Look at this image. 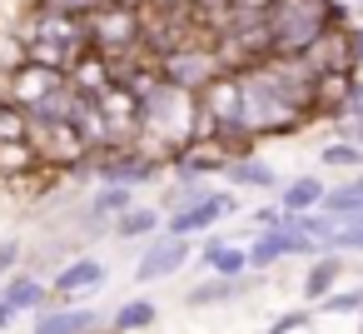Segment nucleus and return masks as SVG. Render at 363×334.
<instances>
[{
    "label": "nucleus",
    "instance_id": "19",
    "mask_svg": "<svg viewBox=\"0 0 363 334\" xmlns=\"http://www.w3.org/2000/svg\"><path fill=\"white\" fill-rule=\"evenodd\" d=\"M125 210H135V205H130V190H120V185H100V195L90 200L85 215H90V225H100V220H110V215L120 220Z\"/></svg>",
    "mask_w": 363,
    "mask_h": 334
},
{
    "label": "nucleus",
    "instance_id": "20",
    "mask_svg": "<svg viewBox=\"0 0 363 334\" xmlns=\"http://www.w3.org/2000/svg\"><path fill=\"white\" fill-rule=\"evenodd\" d=\"M30 165H40V150L30 145V135H26V140H6V145H0V170L21 175V170H30Z\"/></svg>",
    "mask_w": 363,
    "mask_h": 334
},
{
    "label": "nucleus",
    "instance_id": "14",
    "mask_svg": "<svg viewBox=\"0 0 363 334\" xmlns=\"http://www.w3.org/2000/svg\"><path fill=\"white\" fill-rule=\"evenodd\" d=\"M323 195H328V185L318 180V175H298V180H289L284 185V215H313L318 205H323Z\"/></svg>",
    "mask_w": 363,
    "mask_h": 334
},
{
    "label": "nucleus",
    "instance_id": "12",
    "mask_svg": "<svg viewBox=\"0 0 363 334\" xmlns=\"http://www.w3.org/2000/svg\"><path fill=\"white\" fill-rule=\"evenodd\" d=\"M199 259L209 264L214 279H244V274H249V254H244L239 244H224V239H209V244L199 249Z\"/></svg>",
    "mask_w": 363,
    "mask_h": 334
},
{
    "label": "nucleus",
    "instance_id": "6",
    "mask_svg": "<svg viewBox=\"0 0 363 334\" xmlns=\"http://www.w3.org/2000/svg\"><path fill=\"white\" fill-rule=\"evenodd\" d=\"M313 249H318V244H313L303 230L279 225V230H264L244 254H249V269H254V274H264V269H269V264H279L284 254H313Z\"/></svg>",
    "mask_w": 363,
    "mask_h": 334
},
{
    "label": "nucleus",
    "instance_id": "1",
    "mask_svg": "<svg viewBox=\"0 0 363 334\" xmlns=\"http://www.w3.org/2000/svg\"><path fill=\"white\" fill-rule=\"evenodd\" d=\"M264 26H269L274 60H298L318 36H328L323 0H274V6L264 11Z\"/></svg>",
    "mask_w": 363,
    "mask_h": 334
},
{
    "label": "nucleus",
    "instance_id": "31",
    "mask_svg": "<svg viewBox=\"0 0 363 334\" xmlns=\"http://www.w3.org/2000/svg\"><path fill=\"white\" fill-rule=\"evenodd\" d=\"M279 220H284V210H274V205L254 210V225H259V230H279Z\"/></svg>",
    "mask_w": 363,
    "mask_h": 334
},
{
    "label": "nucleus",
    "instance_id": "17",
    "mask_svg": "<svg viewBox=\"0 0 363 334\" xmlns=\"http://www.w3.org/2000/svg\"><path fill=\"white\" fill-rule=\"evenodd\" d=\"M160 225H164V215H160V210L135 205V210H125V215L115 220V235H120V239H155V235H160Z\"/></svg>",
    "mask_w": 363,
    "mask_h": 334
},
{
    "label": "nucleus",
    "instance_id": "26",
    "mask_svg": "<svg viewBox=\"0 0 363 334\" xmlns=\"http://www.w3.org/2000/svg\"><path fill=\"white\" fill-rule=\"evenodd\" d=\"M194 21H229V0H184Z\"/></svg>",
    "mask_w": 363,
    "mask_h": 334
},
{
    "label": "nucleus",
    "instance_id": "16",
    "mask_svg": "<svg viewBox=\"0 0 363 334\" xmlns=\"http://www.w3.org/2000/svg\"><path fill=\"white\" fill-rule=\"evenodd\" d=\"M224 175H229V185H249V190H274V185H279L274 165H264V160H254V155L229 160V165H224Z\"/></svg>",
    "mask_w": 363,
    "mask_h": 334
},
{
    "label": "nucleus",
    "instance_id": "11",
    "mask_svg": "<svg viewBox=\"0 0 363 334\" xmlns=\"http://www.w3.org/2000/svg\"><path fill=\"white\" fill-rule=\"evenodd\" d=\"M45 299H50V289L35 279V274H11L6 284H0V304H6L11 314H26V309H45Z\"/></svg>",
    "mask_w": 363,
    "mask_h": 334
},
{
    "label": "nucleus",
    "instance_id": "33",
    "mask_svg": "<svg viewBox=\"0 0 363 334\" xmlns=\"http://www.w3.org/2000/svg\"><path fill=\"white\" fill-rule=\"evenodd\" d=\"M100 6H130V11H140L145 0H100Z\"/></svg>",
    "mask_w": 363,
    "mask_h": 334
},
{
    "label": "nucleus",
    "instance_id": "24",
    "mask_svg": "<svg viewBox=\"0 0 363 334\" xmlns=\"http://www.w3.org/2000/svg\"><path fill=\"white\" fill-rule=\"evenodd\" d=\"M323 165H333V170L363 165V150H358V145H343V140H328V145H323Z\"/></svg>",
    "mask_w": 363,
    "mask_h": 334
},
{
    "label": "nucleus",
    "instance_id": "28",
    "mask_svg": "<svg viewBox=\"0 0 363 334\" xmlns=\"http://www.w3.org/2000/svg\"><path fill=\"white\" fill-rule=\"evenodd\" d=\"M269 6H274V0H229V16H239V21H264Z\"/></svg>",
    "mask_w": 363,
    "mask_h": 334
},
{
    "label": "nucleus",
    "instance_id": "5",
    "mask_svg": "<svg viewBox=\"0 0 363 334\" xmlns=\"http://www.w3.org/2000/svg\"><path fill=\"white\" fill-rule=\"evenodd\" d=\"M234 195L229 190H209L199 205H189V210H174L169 220H164V230L160 235H174V239H189V235H204V230H214L224 215H234Z\"/></svg>",
    "mask_w": 363,
    "mask_h": 334
},
{
    "label": "nucleus",
    "instance_id": "13",
    "mask_svg": "<svg viewBox=\"0 0 363 334\" xmlns=\"http://www.w3.org/2000/svg\"><path fill=\"white\" fill-rule=\"evenodd\" d=\"M338 274H343V259H338L333 249H328V254H313V264H308V274H303V299H308V304H323V299L333 294Z\"/></svg>",
    "mask_w": 363,
    "mask_h": 334
},
{
    "label": "nucleus",
    "instance_id": "2",
    "mask_svg": "<svg viewBox=\"0 0 363 334\" xmlns=\"http://www.w3.org/2000/svg\"><path fill=\"white\" fill-rule=\"evenodd\" d=\"M194 110H199V125L214 135V140H239L244 135V90H239V75H214L199 95H194ZM204 135V140H209Z\"/></svg>",
    "mask_w": 363,
    "mask_h": 334
},
{
    "label": "nucleus",
    "instance_id": "18",
    "mask_svg": "<svg viewBox=\"0 0 363 334\" xmlns=\"http://www.w3.org/2000/svg\"><path fill=\"white\" fill-rule=\"evenodd\" d=\"M239 289H244L239 279H214V274H209V279H199V284H194V289L184 294V304H189V309H204V304H224V299H234Z\"/></svg>",
    "mask_w": 363,
    "mask_h": 334
},
{
    "label": "nucleus",
    "instance_id": "3",
    "mask_svg": "<svg viewBox=\"0 0 363 334\" xmlns=\"http://www.w3.org/2000/svg\"><path fill=\"white\" fill-rule=\"evenodd\" d=\"M80 26H85V45H90L100 60H115V55H125L130 45H140L145 16L130 11V6H95Z\"/></svg>",
    "mask_w": 363,
    "mask_h": 334
},
{
    "label": "nucleus",
    "instance_id": "9",
    "mask_svg": "<svg viewBox=\"0 0 363 334\" xmlns=\"http://www.w3.org/2000/svg\"><path fill=\"white\" fill-rule=\"evenodd\" d=\"M105 284V264L100 259H90V254H80V259H70L60 274H55V294H60V304L65 299H75V294H90V289H100Z\"/></svg>",
    "mask_w": 363,
    "mask_h": 334
},
{
    "label": "nucleus",
    "instance_id": "35",
    "mask_svg": "<svg viewBox=\"0 0 363 334\" xmlns=\"http://www.w3.org/2000/svg\"><path fill=\"white\" fill-rule=\"evenodd\" d=\"M348 6H363V0H348Z\"/></svg>",
    "mask_w": 363,
    "mask_h": 334
},
{
    "label": "nucleus",
    "instance_id": "21",
    "mask_svg": "<svg viewBox=\"0 0 363 334\" xmlns=\"http://www.w3.org/2000/svg\"><path fill=\"white\" fill-rule=\"evenodd\" d=\"M209 195V185H199V180H174L169 190H164V205H169V215L174 210H189V205H199Z\"/></svg>",
    "mask_w": 363,
    "mask_h": 334
},
{
    "label": "nucleus",
    "instance_id": "22",
    "mask_svg": "<svg viewBox=\"0 0 363 334\" xmlns=\"http://www.w3.org/2000/svg\"><path fill=\"white\" fill-rule=\"evenodd\" d=\"M30 130H26V110L16 105V100H0V145L6 140H26Z\"/></svg>",
    "mask_w": 363,
    "mask_h": 334
},
{
    "label": "nucleus",
    "instance_id": "4",
    "mask_svg": "<svg viewBox=\"0 0 363 334\" xmlns=\"http://www.w3.org/2000/svg\"><path fill=\"white\" fill-rule=\"evenodd\" d=\"M214 75H219L214 45H174V50L160 60V80H164L169 90H184V95H199Z\"/></svg>",
    "mask_w": 363,
    "mask_h": 334
},
{
    "label": "nucleus",
    "instance_id": "15",
    "mask_svg": "<svg viewBox=\"0 0 363 334\" xmlns=\"http://www.w3.org/2000/svg\"><path fill=\"white\" fill-rule=\"evenodd\" d=\"M160 319V309L145 299V294H135V299H125L110 319H105V334H140V329H150Z\"/></svg>",
    "mask_w": 363,
    "mask_h": 334
},
{
    "label": "nucleus",
    "instance_id": "23",
    "mask_svg": "<svg viewBox=\"0 0 363 334\" xmlns=\"http://www.w3.org/2000/svg\"><path fill=\"white\" fill-rule=\"evenodd\" d=\"M318 309H323V314H358V309H363V289H333Z\"/></svg>",
    "mask_w": 363,
    "mask_h": 334
},
{
    "label": "nucleus",
    "instance_id": "29",
    "mask_svg": "<svg viewBox=\"0 0 363 334\" xmlns=\"http://www.w3.org/2000/svg\"><path fill=\"white\" fill-rule=\"evenodd\" d=\"M16 264H21V244L16 239H0V279H11Z\"/></svg>",
    "mask_w": 363,
    "mask_h": 334
},
{
    "label": "nucleus",
    "instance_id": "27",
    "mask_svg": "<svg viewBox=\"0 0 363 334\" xmlns=\"http://www.w3.org/2000/svg\"><path fill=\"white\" fill-rule=\"evenodd\" d=\"M343 55H348V70L363 65V26H348L343 31Z\"/></svg>",
    "mask_w": 363,
    "mask_h": 334
},
{
    "label": "nucleus",
    "instance_id": "8",
    "mask_svg": "<svg viewBox=\"0 0 363 334\" xmlns=\"http://www.w3.org/2000/svg\"><path fill=\"white\" fill-rule=\"evenodd\" d=\"M35 334H105V319L95 309H70V304H50L35 314Z\"/></svg>",
    "mask_w": 363,
    "mask_h": 334
},
{
    "label": "nucleus",
    "instance_id": "25",
    "mask_svg": "<svg viewBox=\"0 0 363 334\" xmlns=\"http://www.w3.org/2000/svg\"><path fill=\"white\" fill-rule=\"evenodd\" d=\"M328 249H333V254H338V249H358V254H363V215H358V220H348V225L333 235V244H328Z\"/></svg>",
    "mask_w": 363,
    "mask_h": 334
},
{
    "label": "nucleus",
    "instance_id": "10",
    "mask_svg": "<svg viewBox=\"0 0 363 334\" xmlns=\"http://www.w3.org/2000/svg\"><path fill=\"white\" fill-rule=\"evenodd\" d=\"M234 155L224 150V145H194V150H184V155H174V170H179V180H204V175H224V165H229Z\"/></svg>",
    "mask_w": 363,
    "mask_h": 334
},
{
    "label": "nucleus",
    "instance_id": "32",
    "mask_svg": "<svg viewBox=\"0 0 363 334\" xmlns=\"http://www.w3.org/2000/svg\"><path fill=\"white\" fill-rule=\"evenodd\" d=\"M150 11H174V6H184V0H145Z\"/></svg>",
    "mask_w": 363,
    "mask_h": 334
},
{
    "label": "nucleus",
    "instance_id": "7",
    "mask_svg": "<svg viewBox=\"0 0 363 334\" xmlns=\"http://www.w3.org/2000/svg\"><path fill=\"white\" fill-rule=\"evenodd\" d=\"M189 239H174V235H155L150 239V249L140 254V264H135V279L140 284H155V279H169V274H179L184 264H189Z\"/></svg>",
    "mask_w": 363,
    "mask_h": 334
},
{
    "label": "nucleus",
    "instance_id": "34",
    "mask_svg": "<svg viewBox=\"0 0 363 334\" xmlns=\"http://www.w3.org/2000/svg\"><path fill=\"white\" fill-rule=\"evenodd\" d=\"M11 319H16V314H11L6 304H0V329H11Z\"/></svg>",
    "mask_w": 363,
    "mask_h": 334
},
{
    "label": "nucleus",
    "instance_id": "30",
    "mask_svg": "<svg viewBox=\"0 0 363 334\" xmlns=\"http://www.w3.org/2000/svg\"><path fill=\"white\" fill-rule=\"evenodd\" d=\"M303 324H308V314H303V309H294V314H279L264 334H294V329H303Z\"/></svg>",
    "mask_w": 363,
    "mask_h": 334
},
{
    "label": "nucleus",
    "instance_id": "36",
    "mask_svg": "<svg viewBox=\"0 0 363 334\" xmlns=\"http://www.w3.org/2000/svg\"><path fill=\"white\" fill-rule=\"evenodd\" d=\"M358 324H363V309H358Z\"/></svg>",
    "mask_w": 363,
    "mask_h": 334
}]
</instances>
